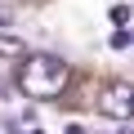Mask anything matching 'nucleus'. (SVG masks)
Here are the masks:
<instances>
[{
    "instance_id": "obj_4",
    "label": "nucleus",
    "mask_w": 134,
    "mask_h": 134,
    "mask_svg": "<svg viewBox=\"0 0 134 134\" xmlns=\"http://www.w3.org/2000/svg\"><path fill=\"white\" fill-rule=\"evenodd\" d=\"M130 40H134V36H130V27H121V31H112V49H130Z\"/></svg>"
},
{
    "instance_id": "obj_5",
    "label": "nucleus",
    "mask_w": 134,
    "mask_h": 134,
    "mask_svg": "<svg viewBox=\"0 0 134 134\" xmlns=\"http://www.w3.org/2000/svg\"><path fill=\"white\" fill-rule=\"evenodd\" d=\"M112 23L125 27V23H130V9H125V5H112Z\"/></svg>"
},
{
    "instance_id": "obj_7",
    "label": "nucleus",
    "mask_w": 134,
    "mask_h": 134,
    "mask_svg": "<svg viewBox=\"0 0 134 134\" xmlns=\"http://www.w3.org/2000/svg\"><path fill=\"white\" fill-rule=\"evenodd\" d=\"M63 134H85V125H81V121H72V125H67Z\"/></svg>"
},
{
    "instance_id": "obj_2",
    "label": "nucleus",
    "mask_w": 134,
    "mask_h": 134,
    "mask_svg": "<svg viewBox=\"0 0 134 134\" xmlns=\"http://www.w3.org/2000/svg\"><path fill=\"white\" fill-rule=\"evenodd\" d=\"M98 116L130 121V116H134V85H130V81H112V85L98 94Z\"/></svg>"
},
{
    "instance_id": "obj_1",
    "label": "nucleus",
    "mask_w": 134,
    "mask_h": 134,
    "mask_svg": "<svg viewBox=\"0 0 134 134\" xmlns=\"http://www.w3.org/2000/svg\"><path fill=\"white\" fill-rule=\"evenodd\" d=\"M67 63L58 58V54H23L18 58V90L27 94V98H54V94H63V85H67Z\"/></svg>"
},
{
    "instance_id": "obj_3",
    "label": "nucleus",
    "mask_w": 134,
    "mask_h": 134,
    "mask_svg": "<svg viewBox=\"0 0 134 134\" xmlns=\"http://www.w3.org/2000/svg\"><path fill=\"white\" fill-rule=\"evenodd\" d=\"M27 54V40L9 36V31H0V58H23Z\"/></svg>"
},
{
    "instance_id": "obj_6",
    "label": "nucleus",
    "mask_w": 134,
    "mask_h": 134,
    "mask_svg": "<svg viewBox=\"0 0 134 134\" xmlns=\"http://www.w3.org/2000/svg\"><path fill=\"white\" fill-rule=\"evenodd\" d=\"M9 18H14V9H9V5H0V27H9Z\"/></svg>"
},
{
    "instance_id": "obj_8",
    "label": "nucleus",
    "mask_w": 134,
    "mask_h": 134,
    "mask_svg": "<svg viewBox=\"0 0 134 134\" xmlns=\"http://www.w3.org/2000/svg\"><path fill=\"white\" fill-rule=\"evenodd\" d=\"M116 125H121V130H116V134H134V130H130V121H116Z\"/></svg>"
}]
</instances>
